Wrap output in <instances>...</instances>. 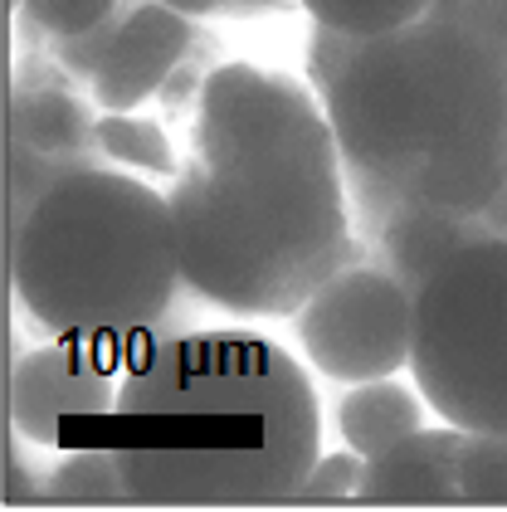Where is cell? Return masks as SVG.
Masks as SVG:
<instances>
[{
  "instance_id": "obj_1",
  "label": "cell",
  "mask_w": 507,
  "mask_h": 512,
  "mask_svg": "<svg viewBox=\"0 0 507 512\" xmlns=\"http://www.w3.org/2000/svg\"><path fill=\"white\" fill-rule=\"evenodd\" d=\"M103 444L147 508H254L303 493L322 459L308 371L254 332H186L122 361Z\"/></svg>"
},
{
  "instance_id": "obj_2",
  "label": "cell",
  "mask_w": 507,
  "mask_h": 512,
  "mask_svg": "<svg viewBox=\"0 0 507 512\" xmlns=\"http://www.w3.org/2000/svg\"><path fill=\"white\" fill-rule=\"evenodd\" d=\"M322 103L347 181L429 210H483L507 181V59L454 20L361 40Z\"/></svg>"
},
{
  "instance_id": "obj_3",
  "label": "cell",
  "mask_w": 507,
  "mask_h": 512,
  "mask_svg": "<svg viewBox=\"0 0 507 512\" xmlns=\"http://www.w3.org/2000/svg\"><path fill=\"white\" fill-rule=\"evenodd\" d=\"M181 274L234 317H288L356 259L347 166L303 147L200 161L171 181Z\"/></svg>"
},
{
  "instance_id": "obj_4",
  "label": "cell",
  "mask_w": 507,
  "mask_h": 512,
  "mask_svg": "<svg viewBox=\"0 0 507 512\" xmlns=\"http://www.w3.org/2000/svg\"><path fill=\"white\" fill-rule=\"evenodd\" d=\"M10 283L44 332L122 352L186 283L171 200L117 166L64 176L10 225Z\"/></svg>"
},
{
  "instance_id": "obj_5",
  "label": "cell",
  "mask_w": 507,
  "mask_h": 512,
  "mask_svg": "<svg viewBox=\"0 0 507 512\" xmlns=\"http://www.w3.org/2000/svg\"><path fill=\"white\" fill-rule=\"evenodd\" d=\"M410 371L439 420L507 434V239L454 249L415 288Z\"/></svg>"
},
{
  "instance_id": "obj_6",
  "label": "cell",
  "mask_w": 507,
  "mask_h": 512,
  "mask_svg": "<svg viewBox=\"0 0 507 512\" xmlns=\"http://www.w3.org/2000/svg\"><path fill=\"white\" fill-rule=\"evenodd\" d=\"M298 342L332 381H381L410 371L415 347V288L386 264H356L327 278L298 308Z\"/></svg>"
},
{
  "instance_id": "obj_7",
  "label": "cell",
  "mask_w": 507,
  "mask_h": 512,
  "mask_svg": "<svg viewBox=\"0 0 507 512\" xmlns=\"http://www.w3.org/2000/svg\"><path fill=\"white\" fill-rule=\"evenodd\" d=\"M259 147H303L322 157H342L327 103L308 83L269 74L254 64H220L200 83L195 157L230 161Z\"/></svg>"
},
{
  "instance_id": "obj_8",
  "label": "cell",
  "mask_w": 507,
  "mask_h": 512,
  "mask_svg": "<svg viewBox=\"0 0 507 512\" xmlns=\"http://www.w3.org/2000/svg\"><path fill=\"white\" fill-rule=\"evenodd\" d=\"M117 386V347L54 337L10 371V430L39 449H78L74 425H83L88 444H103Z\"/></svg>"
},
{
  "instance_id": "obj_9",
  "label": "cell",
  "mask_w": 507,
  "mask_h": 512,
  "mask_svg": "<svg viewBox=\"0 0 507 512\" xmlns=\"http://www.w3.org/2000/svg\"><path fill=\"white\" fill-rule=\"evenodd\" d=\"M191 40V15H181L166 0H132L108 25L78 40H54V59L69 79L88 88L93 108L132 113L181 69Z\"/></svg>"
},
{
  "instance_id": "obj_10",
  "label": "cell",
  "mask_w": 507,
  "mask_h": 512,
  "mask_svg": "<svg viewBox=\"0 0 507 512\" xmlns=\"http://www.w3.org/2000/svg\"><path fill=\"white\" fill-rule=\"evenodd\" d=\"M93 98H78L64 83H15L10 98V137H5V181H10V225L64 176L108 166L98 147V118L88 113Z\"/></svg>"
},
{
  "instance_id": "obj_11",
  "label": "cell",
  "mask_w": 507,
  "mask_h": 512,
  "mask_svg": "<svg viewBox=\"0 0 507 512\" xmlns=\"http://www.w3.org/2000/svg\"><path fill=\"white\" fill-rule=\"evenodd\" d=\"M468 430L439 425V430H415L386 454L366 459V503H400V508H459V459H464Z\"/></svg>"
},
{
  "instance_id": "obj_12",
  "label": "cell",
  "mask_w": 507,
  "mask_h": 512,
  "mask_svg": "<svg viewBox=\"0 0 507 512\" xmlns=\"http://www.w3.org/2000/svg\"><path fill=\"white\" fill-rule=\"evenodd\" d=\"M425 395L420 386H400L395 376H381V381H356L342 405H337V430L347 439V449L376 459L386 454L390 444H400L405 434L425 430Z\"/></svg>"
},
{
  "instance_id": "obj_13",
  "label": "cell",
  "mask_w": 507,
  "mask_h": 512,
  "mask_svg": "<svg viewBox=\"0 0 507 512\" xmlns=\"http://www.w3.org/2000/svg\"><path fill=\"white\" fill-rule=\"evenodd\" d=\"M39 498H49V503H83V508L132 503V483H127V473H122V464H117V454L108 444H83L59 469H49L39 478Z\"/></svg>"
},
{
  "instance_id": "obj_14",
  "label": "cell",
  "mask_w": 507,
  "mask_h": 512,
  "mask_svg": "<svg viewBox=\"0 0 507 512\" xmlns=\"http://www.w3.org/2000/svg\"><path fill=\"white\" fill-rule=\"evenodd\" d=\"M98 147L108 166L117 171H137V176H176V152L171 137L156 122L137 113H103L98 118Z\"/></svg>"
},
{
  "instance_id": "obj_15",
  "label": "cell",
  "mask_w": 507,
  "mask_h": 512,
  "mask_svg": "<svg viewBox=\"0 0 507 512\" xmlns=\"http://www.w3.org/2000/svg\"><path fill=\"white\" fill-rule=\"evenodd\" d=\"M317 25H332V30H347L356 40H376L390 35L410 20H425L434 0H298Z\"/></svg>"
},
{
  "instance_id": "obj_16",
  "label": "cell",
  "mask_w": 507,
  "mask_h": 512,
  "mask_svg": "<svg viewBox=\"0 0 507 512\" xmlns=\"http://www.w3.org/2000/svg\"><path fill=\"white\" fill-rule=\"evenodd\" d=\"M459 498L464 508H507V434L468 430L459 459Z\"/></svg>"
},
{
  "instance_id": "obj_17",
  "label": "cell",
  "mask_w": 507,
  "mask_h": 512,
  "mask_svg": "<svg viewBox=\"0 0 507 512\" xmlns=\"http://www.w3.org/2000/svg\"><path fill=\"white\" fill-rule=\"evenodd\" d=\"M122 5L132 0H20V20L35 30V35H49V40H78L98 25H108Z\"/></svg>"
},
{
  "instance_id": "obj_18",
  "label": "cell",
  "mask_w": 507,
  "mask_h": 512,
  "mask_svg": "<svg viewBox=\"0 0 507 512\" xmlns=\"http://www.w3.org/2000/svg\"><path fill=\"white\" fill-rule=\"evenodd\" d=\"M361 483H366V454L356 449H337V454H322L312 464L308 483H303V503H337V498H361Z\"/></svg>"
},
{
  "instance_id": "obj_19",
  "label": "cell",
  "mask_w": 507,
  "mask_h": 512,
  "mask_svg": "<svg viewBox=\"0 0 507 512\" xmlns=\"http://www.w3.org/2000/svg\"><path fill=\"white\" fill-rule=\"evenodd\" d=\"M429 15H434V20H454V25L473 30L488 49H498V54L507 59V0H434Z\"/></svg>"
},
{
  "instance_id": "obj_20",
  "label": "cell",
  "mask_w": 507,
  "mask_h": 512,
  "mask_svg": "<svg viewBox=\"0 0 507 512\" xmlns=\"http://www.w3.org/2000/svg\"><path fill=\"white\" fill-rule=\"evenodd\" d=\"M356 49H361L356 35L312 20V30H308V83L317 88V93H327L332 83L342 79V69L351 64V54H356Z\"/></svg>"
},
{
  "instance_id": "obj_21",
  "label": "cell",
  "mask_w": 507,
  "mask_h": 512,
  "mask_svg": "<svg viewBox=\"0 0 507 512\" xmlns=\"http://www.w3.org/2000/svg\"><path fill=\"white\" fill-rule=\"evenodd\" d=\"M191 20H210V15H269V10H288L298 0H166Z\"/></svg>"
},
{
  "instance_id": "obj_22",
  "label": "cell",
  "mask_w": 507,
  "mask_h": 512,
  "mask_svg": "<svg viewBox=\"0 0 507 512\" xmlns=\"http://www.w3.org/2000/svg\"><path fill=\"white\" fill-rule=\"evenodd\" d=\"M478 220H483V235L488 239H507V181L498 186V196L478 210Z\"/></svg>"
},
{
  "instance_id": "obj_23",
  "label": "cell",
  "mask_w": 507,
  "mask_h": 512,
  "mask_svg": "<svg viewBox=\"0 0 507 512\" xmlns=\"http://www.w3.org/2000/svg\"><path fill=\"white\" fill-rule=\"evenodd\" d=\"M10 10H20V0H10Z\"/></svg>"
}]
</instances>
